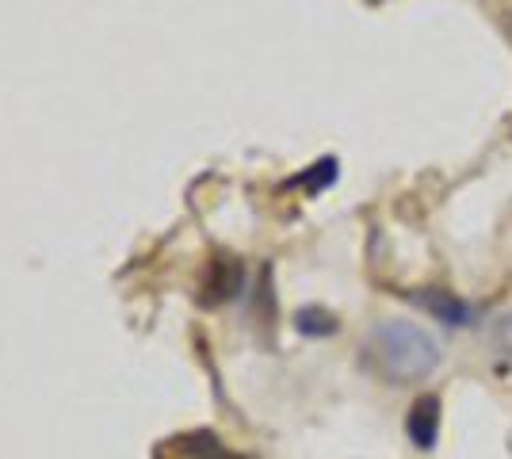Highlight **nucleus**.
I'll use <instances>...</instances> for the list:
<instances>
[{
  "mask_svg": "<svg viewBox=\"0 0 512 459\" xmlns=\"http://www.w3.org/2000/svg\"><path fill=\"white\" fill-rule=\"evenodd\" d=\"M363 360L375 368V375H383L386 383L409 387V383H425L428 375L440 368V345L417 322L386 318L367 333Z\"/></svg>",
  "mask_w": 512,
  "mask_h": 459,
  "instance_id": "nucleus-1",
  "label": "nucleus"
},
{
  "mask_svg": "<svg viewBox=\"0 0 512 459\" xmlns=\"http://www.w3.org/2000/svg\"><path fill=\"white\" fill-rule=\"evenodd\" d=\"M245 291V264L234 253H214V261L207 264V276L199 284V303L203 306H222L234 303Z\"/></svg>",
  "mask_w": 512,
  "mask_h": 459,
  "instance_id": "nucleus-2",
  "label": "nucleus"
},
{
  "mask_svg": "<svg viewBox=\"0 0 512 459\" xmlns=\"http://www.w3.org/2000/svg\"><path fill=\"white\" fill-rule=\"evenodd\" d=\"M406 299L448 329H467L474 322V306L467 299H459L455 291H448V287H421V291H409Z\"/></svg>",
  "mask_w": 512,
  "mask_h": 459,
  "instance_id": "nucleus-3",
  "label": "nucleus"
},
{
  "mask_svg": "<svg viewBox=\"0 0 512 459\" xmlns=\"http://www.w3.org/2000/svg\"><path fill=\"white\" fill-rule=\"evenodd\" d=\"M406 433L421 452H432V448H436V440H440V398H436V394H421V398L409 406Z\"/></svg>",
  "mask_w": 512,
  "mask_h": 459,
  "instance_id": "nucleus-4",
  "label": "nucleus"
},
{
  "mask_svg": "<svg viewBox=\"0 0 512 459\" xmlns=\"http://www.w3.org/2000/svg\"><path fill=\"white\" fill-rule=\"evenodd\" d=\"M337 176H341V161H337V157H321L314 165H306L299 176H291L287 188H302L306 196H321L325 188L337 184Z\"/></svg>",
  "mask_w": 512,
  "mask_h": 459,
  "instance_id": "nucleus-5",
  "label": "nucleus"
},
{
  "mask_svg": "<svg viewBox=\"0 0 512 459\" xmlns=\"http://www.w3.org/2000/svg\"><path fill=\"white\" fill-rule=\"evenodd\" d=\"M295 329H299L302 337H333L341 322H337V314L333 310H325V306H299L295 310Z\"/></svg>",
  "mask_w": 512,
  "mask_h": 459,
  "instance_id": "nucleus-6",
  "label": "nucleus"
},
{
  "mask_svg": "<svg viewBox=\"0 0 512 459\" xmlns=\"http://www.w3.org/2000/svg\"><path fill=\"white\" fill-rule=\"evenodd\" d=\"M176 444H180V452H188L192 459H241V456H234V452H230L222 440L214 437L211 429L188 433V437H180Z\"/></svg>",
  "mask_w": 512,
  "mask_h": 459,
  "instance_id": "nucleus-7",
  "label": "nucleus"
}]
</instances>
